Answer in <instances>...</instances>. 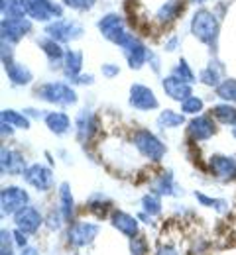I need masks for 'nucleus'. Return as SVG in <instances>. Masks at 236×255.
<instances>
[{
	"mask_svg": "<svg viewBox=\"0 0 236 255\" xmlns=\"http://www.w3.org/2000/svg\"><path fill=\"white\" fill-rule=\"evenodd\" d=\"M191 33L209 47L217 45V39H219V20H217V16L207 8L197 10L191 18Z\"/></svg>",
	"mask_w": 236,
	"mask_h": 255,
	"instance_id": "1",
	"label": "nucleus"
},
{
	"mask_svg": "<svg viewBox=\"0 0 236 255\" xmlns=\"http://www.w3.org/2000/svg\"><path fill=\"white\" fill-rule=\"evenodd\" d=\"M97 26H99V32L102 33V37H106L110 43H114V45H118L122 49L134 39V35L126 30V24H124L122 16H118V14L102 16Z\"/></svg>",
	"mask_w": 236,
	"mask_h": 255,
	"instance_id": "2",
	"label": "nucleus"
},
{
	"mask_svg": "<svg viewBox=\"0 0 236 255\" xmlns=\"http://www.w3.org/2000/svg\"><path fill=\"white\" fill-rule=\"evenodd\" d=\"M35 96L39 100H45L49 104H57V106H71L77 102V93L65 85V83H43L35 89Z\"/></svg>",
	"mask_w": 236,
	"mask_h": 255,
	"instance_id": "3",
	"label": "nucleus"
},
{
	"mask_svg": "<svg viewBox=\"0 0 236 255\" xmlns=\"http://www.w3.org/2000/svg\"><path fill=\"white\" fill-rule=\"evenodd\" d=\"M132 141H134L136 149H138L146 159H150V161H162L164 155H166V151H168L166 145H164L150 129H146V128L136 129Z\"/></svg>",
	"mask_w": 236,
	"mask_h": 255,
	"instance_id": "4",
	"label": "nucleus"
},
{
	"mask_svg": "<svg viewBox=\"0 0 236 255\" xmlns=\"http://www.w3.org/2000/svg\"><path fill=\"white\" fill-rule=\"evenodd\" d=\"M45 33L47 37L59 41V43H67L73 39H79L83 35V26L77 24L75 20H53L45 26Z\"/></svg>",
	"mask_w": 236,
	"mask_h": 255,
	"instance_id": "5",
	"label": "nucleus"
},
{
	"mask_svg": "<svg viewBox=\"0 0 236 255\" xmlns=\"http://www.w3.org/2000/svg\"><path fill=\"white\" fill-rule=\"evenodd\" d=\"M30 202V194L20 187H4L0 192V204L4 216H14Z\"/></svg>",
	"mask_w": 236,
	"mask_h": 255,
	"instance_id": "6",
	"label": "nucleus"
},
{
	"mask_svg": "<svg viewBox=\"0 0 236 255\" xmlns=\"http://www.w3.org/2000/svg\"><path fill=\"white\" fill-rule=\"evenodd\" d=\"M101 232V226L99 224H91V222H75L69 226L67 232V240L71 246L75 248H85L89 244L95 242V238L99 236Z\"/></svg>",
	"mask_w": 236,
	"mask_h": 255,
	"instance_id": "7",
	"label": "nucleus"
},
{
	"mask_svg": "<svg viewBox=\"0 0 236 255\" xmlns=\"http://www.w3.org/2000/svg\"><path fill=\"white\" fill-rule=\"evenodd\" d=\"M28 4V18L39 22H51L53 18L63 16V6L51 0H26Z\"/></svg>",
	"mask_w": 236,
	"mask_h": 255,
	"instance_id": "8",
	"label": "nucleus"
},
{
	"mask_svg": "<svg viewBox=\"0 0 236 255\" xmlns=\"http://www.w3.org/2000/svg\"><path fill=\"white\" fill-rule=\"evenodd\" d=\"M24 181L34 187L35 191L39 192H47L51 191L53 187V175H51V169H47L45 165H39V163H34V165H28V169L24 171Z\"/></svg>",
	"mask_w": 236,
	"mask_h": 255,
	"instance_id": "9",
	"label": "nucleus"
},
{
	"mask_svg": "<svg viewBox=\"0 0 236 255\" xmlns=\"http://www.w3.org/2000/svg\"><path fill=\"white\" fill-rule=\"evenodd\" d=\"M30 30H32V22L28 18H4L0 24L2 41L8 43H18Z\"/></svg>",
	"mask_w": 236,
	"mask_h": 255,
	"instance_id": "10",
	"label": "nucleus"
},
{
	"mask_svg": "<svg viewBox=\"0 0 236 255\" xmlns=\"http://www.w3.org/2000/svg\"><path fill=\"white\" fill-rule=\"evenodd\" d=\"M130 106L136 110H142V112H148V110H156L160 106L158 98L154 95L152 89L144 87V85H132L130 87V98H128Z\"/></svg>",
	"mask_w": 236,
	"mask_h": 255,
	"instance_id": "11",
	"label": "nucleus"
},
{
	"mask_svg": "<svg viewBox=\"0 0 236 255\" xmlns=\"http://www.w3.org/2000/svg\"><path fill=\"white\" fill-rule=\"evenodd\" d=\"M0 167H2V173L4 175H24V171L28 169L26 159L20 151L16 149H10V147H2L0 151Z\"/></svg>",
	"mask_w": 236,
	"mask_h": 255,
	"instance_id": "12",
	"label": "nucleus"
},
{
	"mask_svg": "<svg viewBox=\"0 0 236 255\" xmlns=\"http://www.w3.org/2000/svg\"><path fill=\"white\" fill-rule=\"evenodd\" d=\"M97 128H99L97 116L91 110H81L77 114V118H75V129H77V139L81 143L91 141L93 135L97 133Z\"/></svg>",
	"mask_w": 236,
	"mask_h": 255,
	"instance_id": "13",
	"label": "nucleus"
},
{
	"mask_svg": "<svg viewBox=\"0 0 236 255\" xmlns=\"http://www.w3.org/2000/svg\"><path fill=\"white\" fill-rule=\"evenodd\" d=\"M14 222H16V228L22 230L24 234H34V232L39 230V226L43 224V216L39 214L37 208L28 204L18 214H14Z\"/></svg>",
	"mask_w": 236,
	"mask_h": 255,
	"instance_id": "14",
	"label": "nucleus"
},
{
	"mask_svg": "<svg viewBox=\"0 0 236 255\" xmlns=\"http://www.w3.org/2000/svg\"><path fill=\"white\" fill-rule=\"evenodd\" d=\"M162 87L166 91V95L171 98V100H177V102H183L185 98L193 96V87L191 83L175 77V75H168L164 81H162Z\"/></svg>",
	"mask_w": 236,
	"mask_h": 255,
	"instance_id": "15",
	"label": "nucleus"
},
{
	"mask_svg": "<svg viewBox=\"0 0 236 255\" xmlns=\"http://www.w3.org/2000/svg\"><path fill=\"white\" fill-rule=\"evenodd\" d=\"M211 173L221 181H235L236 179V159L229 155H213L209 159Z\"/></svg>",
	"mask_w": 236,
	"mask_h": 255,
	"instance_id": "16",
	"label": "nucleus"
},
{
	"mask_svg": "<svg viewBox=\"0 0 236 255\" xmlns=\"http://www.w3.org/2000/svg\"><path fill=\"white\" fill-rule=\"evenodd\" d=\"M187 131H189V137H191L193 141H207V139H211V137L215 135L217 128H215V122H213L211 116L199 114L197 118H193V120L189 122Z\"/></svg>",
	"mask_w": 236,
	"mask_h": 255,
	"instance_id": "17",
	"label": "nucleus"
},
{
	"mask_svg": "<svg viewBox=\"0 0 236 255\" xmlns=\"http://www.w3.org/2000/svg\"><path fill=\"white\" fill-rule=\"evenodd\" d=\"M122 51H124V57H126V61L130 65V69H142L144 63L148 61V53H150V49L144 45V41L138 39L136 35Z\"/></svg>",
	"mask_w": 236,
	"mask_h": 255,
	"instance_id": "18",
	"label": "nucleus"
},
{
	"mask_svg": "<svg viewBox=\"0 0 236 255\" xmlns=\"http://www.w3.org/2000/svg\"><path fill=\"white\" fill-rule=\"evenodd\" d=\"M110 224H112L120 234H124V236L130 238V240L138 236V218L126 214V212H122V210H114V212H112Z\"/></svg>",
	"mask_w": 236,
	"mask_h": 255,
	"instance_id": "19",
	"label": "nucleus"
},
{
	"mask_svg": "<svg viewBox=\"0 0 236 255\" xmlns=\"http://www.w3.org/2000/svg\"><path fill=\"white\" fill-rule=\"evenodd\" d=\"M37 45H39V47L43 49V53L47 55V59H49V65H51V67H59V65H63L65 51H63V47H61L59 41H55V39H51V37H41V39H37Z\"/></svg>",
	"mask_w": 236,
	"mask_h": 255,
	"instance_id": "20",
	"label": "nucleus"
},
{
	"mask_svg": "<svg viewBox=\"0 0 236 255\" xmlns=\"http://www.w3.org/2000/svg\"><path fill=\"white\" fill-rule=\"evenodd\" d=\"M4 69H6V75H8V79H10V83H12L14 87H24V85H30V83L34 81L32 71L24 63L12 61L10 65H6Z\"/></svg>",
	"mask_w": 236,
	"mask_h": 255,
	"instance_id": "21",
	"label": "nucleus"
},
{
	"mask_svg": "<svg viewBox=\"0 0 236 255\" xmlns=\"http://www.w3.org/2000/svg\"><path fill=\"white\" fill-rule=\"evenodd\" d=\"M81 67H83V53L77 49H67L63 57V67H61L63 75L71 81H77L81 75Z\"/></svg>",
	"mask_w": 236,
	"mask_h": 255,
	"instance_id": "22",
	"label": "nucleus"
},
{
	"mask_svg": "<svg viewBox=\"0 0 236 255\" xmlns=\"http://www.w3.org/2000/svg\"><path fill=\"white\" fill-rule=\"evenodd\" d=\"M45 126L55 135H65L71 129V120L65 112H47L45 114Z\"/></svg>",
	"mask_w": 236,
	"mask_h": 255,
	"instance_id": "23",
	"label": "nucleus"
},
{
	"mask_svg": "<svg viewBox=\"0 0 236 255\" xmlns=\"http://www.w3.org/2000/svg\"><path fill=\"white\" fill-rule=\"evenodd\" d=\"M59 204H61V218L71 224L75 218V200L69 189V183H61L59 187Z\"/></svg>",
	"mask_w": 236,
	"mask_h": 255,
	"instance_id": "24",
	"label": "nucleus"
},
{
	"mask_svg": "<svg viewBox=\"0 0 236 255\" xmlns=\"http://www.w3.org/2000/svg\"><path fill=\"white\" fill-rule=\"evenodd\" d=\"M0 10L4 18H28L26 0H0Z\"/></svg>",
	"mask_w": 236,
	"mask_h": 255,
	"instance_id": "25",
	"label": "nucleus"
},
{
	"mask_svg": "<svg viewBox=\"0 0 236 255\" xmlns=\"http://www.w3.org/2000/svg\"><path fill=\"white\" fill-rule=\"evenodd\" d=\"M152 191L160 196H173L177 192L175 187V181H173V175L171 173H162L154 183H152Z\"/></svg>",
	"mask_w": 236,
	"mask_h": 255,
	"instance_id": "26",
	"label": "nucleus"
},
{
	"mask_svg": "<svg viewBox=\"0 0 236 255\" xmlns=\"http://www.w3.org/2000/svg\"><path fill=\"white\" fill-rule=\"evenodd\" d=\"M221 75H223V65L221 63H209V67H205L201 71V75H199V81H201L203 85H207V87H219L223 81H221Z\"/></svg>",
	"mask_w": 236,
	"mask_h": 255,
	"instance_id": "27",
	"label": "nucleus"
},
{
	"mask_svg": "<svg viewBox=\"0 0 236 255\" xmlns=\"http://www.w3.org/2000/svg\"><path fill=\"white\" fill-rule=\"evenodd\" d=\"M211 112H213V118H217L221 124H231V126L236 124V108L231 104H217L213 106Z\"/></svg>",
	"mask_w": 236,
	"mask_h": 255,
	"instance_id": "28",
	"label": "nucleus"
},
{
	"mask_svg": "<svg viewBox=\"0 0 236 255\" xmlns=\"http://www.w3.org/2000/svg\"><path fill=\"white\" fill-rule=\"evenodd\" d=\"M181 12V4L177 0H168L158 12H156V18L162 22V24H168V22H173Z\"/></svg>",
	"mask_w": 236,
	"mask_h": 255,
	"instance_id": "29",
	"label": "nucleus"
},
{
	"mask_svg": "<svg viewBox=\"0 0 236 255\" xmlns=\"http://www.w3.org/2000/svg\"><path fill=\"white\" fill-rule=\"evenodd\" d=\"M2 122H8L10 126L20 128V129H28L30 128V120L26 114H20L16 110H2Z\"/></svg>",
	"mask_w": 236,
	"mask_h": 255,
	"instance_id": "30",
	"label": "nucleus"
},
{
	"mask_svg": "<svg viewBox=\"0 0 236 255\" xmlns=\"http://www.w3.org/2000/svg\"><path fill=\"white\" fill-rule=\"evenodd\" d=\"M185 122L183 114L179 112H173V110H164L160 116H158V126L160 128H177Z\"/></svg>",
	"mask_w": 236,
	"mask_h": 255,
	"instance_id": "31",
	"label": "nucleus"
},
{
	"mask_svg": "<svg viewBox=\"0 0 236 255\" xmlns=\"http://www.w3.org/2000/svg\"><path fill=\"white\" fill-rule=\"evenodd\" d=\"M217 96L227 102H236V79H225L217 87Z\"/></svg>",
	"mask_w": 236,
	"mask_h": 255,
	"instance_id": "32",
	"label": "nucleus"
},
{
	"mask_svg": "<svg viewBox=\"0 0 236 255\" xmlns=\"http://www.w3.org/2000/svg\"><path fill=\"white\" fill-rule=\"evenodd\" d=\"M142 206H144V212L150 214V216H158L162 212V200H160V194L156 192H150L142 198Z\"/></svg>",
	"mask_w": 236,
	"mask_h": 255,
	"instance_id": "33",
	"label": "nucleus"
},
{
	"mask_svg": "<svg viewBox=\"0 0 236 255\" xmlns=\"http://www.w3.org/2000/svg\"><path fill=\"white\" fill-rule=\"evenodd\" d=\"M171 75H175V77H179V79H183V81H187V83H195V73H193V69H191V65L187 63L185 59H179V63L173 67V71H171Z\"/></svg>",
	"mask_w": 236,
	"mask_h": 255,
	"instance_id": "34",
	"label": "nucleus"
},
{
	"mask_svg": "<svg viewBox=\"0 0 236 255\" xmlns=\"http://www.w3.org/2000/svg\"><path fill=\"white\" fill-rule=\"evenodd\" d=\"M195 198L201 202L203 206H207V208H215L217 212H225V210L229 208V202H227V200H221V198H209V196H205L203 192H195Z\"/></svg>",
	"mask_w": 236,
	"mask_h": 255,
	"instance_id": "35",
	"label": "nucleus"
},
{
	"mask_svg": "<svg viewBox=\"0 0 236 255\" xmlns=\"http://www.w3.org/2000/svg\"><path fill=\"white\" fill-rule=\"evenodd\" d=\"M181 110H183V114H195V116H199V112L203 110V100L199 96H189V98H185L181 102Z\"/></svg>",
	"mask_w": 236,
	"mask_h": 255,
	"instance_id": "36",
	"label": "nucleus"
},
{
	"mask_svg": "<svg viewBox=\"0 0 236 255\" xmlns=\"http://www.w3.org/2000/svg\"><path fill=\"white\" fill-rule=\"evenodd\" d=\"M65 6L73 8V10H79V12H85V10H91L95 6L97 0H63Z\"/></svg>",
	"mask_w": 236,
	"mask_h": 255,
	"instance_id": "37",
	"label": "nucleus"
},
{
	"mask_svg": "<svg viewBox=\"0 0 236 255\" xmlns=\"http://www.w3.org/2000/svg\"><path fill=\"white\" fill-rule=\"evenodd\" d=\"M130 252L132 255H146L148 254V244H146V240L144 238H132V242H130Z\"/></svg>",
	"mask_w": 236,
	"mask_h": 255,
	"instance_id": "38",
	"label": "nucleus"
},
{
	"mask_svg": "<svg viewBox=\"0 0 236 255\" xmlns=\"http://www.w3.org/2000/svg\"><path fill=\"white\" fill-rule=\"evenodd\" d=\"M0 236H2V242H0V255H14L12 254V246H10V238H12L14 234L2 230Z\"/></svg>",
	"mask_w": 236,
	"mask_h": 255,
	"instance_id": "39",
	"label": "nucleus"
},
{
	"mask_svg": "<svg viewBox=\"0 0 236 255\" xmlns=\"http://www.w3.org/2000/svg\"><path fill=\"white\" fill-rule=\"evenodd\" d=\"M28 234H24L22 230H18L16 228V232H14V244L20 248V250H24V248H28V238H26Z\"/></svg>",
	"mask_w": 236,
	"mask_h": 255,
	"instance_id": "40",
	"label": "nucleus"
},
{
	"mask_svg": "<svg viewBox=\"0 0 236 255\" xmlns=\"http://www.w3.org/2000/svg\"><path fill=\"white\" fill-rule=\"evenodd\" d=\"M101 71H102V75H104L106 79H112V77H116V75L120 73L118 65H114V63H104Z\"/></svg>",
	"mask_w": 236,
	"mask_h": 255,
	"instance_id": "41",
	"label": "nucleus"
},
{
	"mask_svg": "<svg viewBox=\"0 0 236 255\" xmlns=\"http://www.w3.org/2000/svg\"><path fill=\"white\" fill-rule=\"evenodd\" d=\"M148 63L152 65V69H154L156 73H160V57H158L156 53H152V51L148 53Z\"/></svg>",
	"mask_w": 236,
	"mask_h": 255,
	"instance_id": "42",
	"label": "nucleus"
},
{
	"mask_svg": "<svg viewBox=\"0 0 236 255\" xmlns=\"http://www.w3.org/2000/svg\"><path fill=\"white\" fill-rule=\"evenodd\" d=\"M156 255H179V254H177V250H175V248H171V246H162Z\"/></svg>",
	"mask_w": 236,
	"mask_h": 255,
	"instance_id": "43",
	"label": "nucleus"
},
{
	"mask_svg": "<svg viewBox=\"0 0 236 255\" xmlns=\"http://www.w3.org/2000/svg\"><path fill=\"white\" fill-rule=\"evenodd\" d=\"M177 43H179V39H177V37L173 35V37H171L169 41H166V49H168V51H175V47H177Z\"/></svg>",
	"mask_w": 236,
	"mask_h": 255,
	"instance_id": "44",
	"label": "nucleus"
},
{
	"mask_svg": "<svg viewBox=\"0 0 236 255\" xmlns=\"http://www.w3.org/2000/svg\"><path fill=\"white\" fill-rule=\"evenodd\" d=\"M75 83H81V85L87 83V85H91V83H93V75H79V79H77Z\"/></svg>",
	"mask_w": 236,
	"mask_h": 255,
	"instance_id": "45",
	"label": "nucleus"
},
{
	"mask_svg": "<svg viewBox=\"0 0 236 255\" xmlns=\"http://www.w3.org/2000/svg\"><path fill=\"white\" fill-rule=\"evenodd\" d=\"M12 128L14 126H10L8 122H2V135H6V133H8V135H12V133H14V129H12Z\"/></svg>",
	"mask_w": 236,
	"mask_h": 255,
	"instance_id": "46",
	"label": "nucleus"
},
{
	"mask_svg": "<svg viewBox=\"0 0 236 255\" xmlns=\"http://www.w3.org/2000/svg\"><path fill=\"white\" fill-rule=\"evenodd\" d=\"M20 255H39V254H37V250H35V248H24Z\"/></svg>",
	"mask_w": 236,
	"mask_h": 255,
	"instance_id": "47",
	"label": "nucleus"
},
{
	"mask_svg": "<svg viewBox=\"0 0 236 255\" xmlns=\"http://www.w3.org/2000/svg\"><path fill=\"white\" fill-rule=\"evenodd\" d=\"M233 135H235V139H236V124L233 126Z\"/></svg>",
	"mask_w": 236,
	"mask_h": 255,
	"instance_id": "48",
	"label": "nucleus"
}]
</instances>
